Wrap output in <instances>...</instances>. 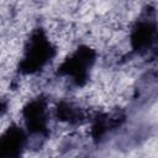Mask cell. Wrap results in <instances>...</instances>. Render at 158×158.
I'll use <instances>...</instances> for the list:
<instances>
[{
	"label": "cell",
	"mask_w": 158,
	"mask_h": 158,
	"mask_svg": "<svg viewBox=\"0 0 158 158\" xmlns=\"http://www.w3.org/2000/svg\"><path fill=\"white\" fill-rule=\"evenodd\" d=\"M25 136L19 127L9 126L0 135V156H17L23 148Z\"/></svg>",
	"instance_id": "cell-1"
}]
</instances>
